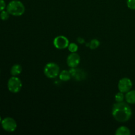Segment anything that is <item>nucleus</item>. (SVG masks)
<instances>
[{
  "label": "nucleus",
  "mask_w": 135,
  "mask_h": 135,
  "mask_svg": "<svg viewBox=\"0 0 135 135\" xmlns=\"http://www.w3.org/2000/svg\"><path fill=\"white\" fill-rule=\"evenodd\" d=\"M133 87V83L131 80L127 77H124L120 79L118 83L119 91L123 93H127L131 90Z\"/></svg>",
  "instance_id": "423d86ee"
},
{
  "label": "nucleus",
  "mask_w": 135,
  "mask_h": 135,
  "mask_svg": "<svg viewBox=\"0 0 135 135\" xmlns=\"http://www.w3.org/2000/svg\"><path fill=\"white\" fill-rule=\"evenodd\" d=\"M54 45L58 50H63L68 47L69 41L68 38L64 36H58L54 38Z\"/></svg>",
  "instance_id": "0eeeda50"
},
{
  "label": "nucleus",
  "mask_w": 135,
  "mask_h": 135,
  "mask_svg": "<svg viewBox=\"0 0 135 135\" xmlns=\"http://www.w3.org/2000/svg\"><path fill=\"white\" fill-rule=\"evenodd\" d=\"M112 113L116 121L125 123L129 121L131 117L133 112L130 105L127 102H116L112 107Z\"/></svg>",
  "instance_id": "f257e3e1"
},
{
  "label": "nucleus",
  "mask_w": 135,
  "mask_h": 135,
  "mask_svg": "<svg viewBox=\"0 0 135 135\" xmlns=\"http://www.w3.org/2000/svg\"><path fill=\"white\" fill-rule=\"evenodd\" d=\"M78 49H79V47H78L77 44L75 43L69 44L68 46V50L71 53H76Z\"/></svg>",
  "instance_id": "dca6fc26"
},
{
  "label": "nucleus",
  "mask_w": 135,
  "mask_h": 135,
  "mask_svg": "<svg viewBox=\"0 0 135 135\" xmlns=\"http://www.w3.org/2000/svg\"><path fill=\"white\" fill-rule=\"evenodd\" d=\"M59 79L62 81H68L71 79V75L69 71H67V70H63L61 72L59 73Z\"/></svg>",
  "instance_id": "9b49d317"
},
{
  "label": "nucleus",
  "mask_w": 135,
  "mask_h": 135,
  "mask_svg": "<svg viewBox=\"0 0 135 135\" xmlns=\"http://www.w3.org/2000/svg\"><path fill=\"white\" fill-rule=\"evenodd\" d=\"M127 5L131 10H135V0H127Z\"/></svg>",
  "instance_id": "a211bd4d"
},
{
  "label": "nucleus",
  "mask_w": 135,
  "mask_h": 135,
  "mask_svg": "<svg viewBox=\"0 0 135 135\" xmlns=\"http://www.w3.org/2000/svg\"><path fill=\"white\" fill-rule=\"evenodd\" d=\"M7 7L6 3L4 0H0V12L5 10V8Z\"/></svg>",
  "instance_id": "6ab92c4d"
},
{
  "label": "nucleus",
  "mask_w": 135,
  "mask_h": 135,
  "mask_svg": "<svg viewBox=\"0 0 135 135\" xmlns=\"http://www.w3.org/2000/svg\"><path fill=\"white\" fill-rule=\"evenodd\" d=\"M71 73V76L75 77L76 80H81L83 79V71H81L80 69H76L75 68H71V69L69 71Z\"/></svg>",
  "instance_id": "9d476101"
},
{
  "label": "nucleus",
  "mask_w": 135,
  "mask_h": 135,
  "mask_svg": "<svg viewBox=\"0 0 135 135\" xmlns=\"http://www.w3.org/2000/svg\"><path fill=\"white\" fill-rule=\"evenodd\" d=\"M7 11L11 15L19 17L22 15L25 12V7L21 1L18 0H13L7 5Z\"/></svg>",
  "instance_id": "f03ea898"
},
{
  "label": "nucleus",
  "mask_w": 135,
  "mask_h": 135,
  "mask_svg": "<svg viewBox=\"0 0 135 135\" xmlns=\"http://www.w3.org/2000/svg\"><path fill=\"white\" fill-rule=\"evenodd\" d=\"M116 135H130L131 131L128 127L125 126L119 127L118 129L116 130Z\"/></svg>",
  "instance_id": "f8f14e48"
},
{
  "label": "nucleus",
  "mask_w": 135,
  "mask_h": 135,
  "mask_svg": "<svg viewBox=\"0 0 135 135\" xmlns=\"http://www.w3.org/2000/svg\"><path fill=\"white\" fill-rule=\"evenodd\" d=\"M9 15H10V14H9L7 11L3 10L0 13V18L2 21H7L9 18Z\"/></svg>",
  "instance_id": "f3484780"
},
{
  "label": "nucleus",
  "mask_w": 135,
  "mask_h": 135,
  "mask_svg": "<svg viewBox=\"0 0 135 135\" xmlns=\"http://www.w3.org/2000/svg\"><path fill=\"white\" fill-rule=\"evenodd\" d=\"M2 128L7 132H14L17 127V122L14 119L11 117H5L2 120L1 123Z\"/></svg>",
  "instance_id": "39448f33"
},
{
  "label": "nucleus",
  "mask_w": 135,
  "mask_h": 135,
  "mask_svg": "<svg viewBox=\"0 0 135 135\" xmlns=\"http://www.w3.org/2000/svg\"><path fill=\"white\" fill-rule=\"evenodd\" d=\"M125 98V95H124V93L121 92H119L115 96V100L116 102H122L124 101Z\"/></svg>",
  "instance_id": "2eb2a0df"
},
{
  "label": "nucleus",
  "mask_w": 135,
  "mask_h": 135,
  "mask_svg": "<svg viewBox=\"0 0 135 135\" xmlns=\"http://www.w3.org/2000/svg\"><path fill=\"white\" fill-rule=\"evenodd\" d=\"M78 42H79V43H80V44H83V42H84V39L79 38H78Z\"/></svg>",
  "instance_id": "aec40b11"
},
{
  "label": "nucleus",
  "mask_w": 135,
  "mask_h": 135,
  "mask_svg": "<svg viewBox=\"0 0 135 135\" xmlns=\"http://www.w3.org/2000/svg\"><path fill=\"white\" fill-rule=\"evenodd\" d=\"M1 121H2V119H1V117H0V123H1Z\"/></svg>",
  "instance_id": "412c9836"
},
{
  "label": "nucleus",
  "mask_w": 135,
  "mask_h": 135,
  "mask_svg": "<svg viewBox=\"0 0 135 135\" xmlns=\"http://www.w3.org/2000/svg\"><path fill=\"white\" fill-rule=\"evenodd\" d=\"M125 98L129 104H135V90H131L127 92Z\"/></svg>",
  "instance_id": "1a4fd4ad"
},
{
  "label": "nucleus",
  "mask_w": 135,
  "mask_h": 135,
  "mask_svg": "<svg viewBox=\"0 0 135 135\" xmlns=\"http://www.w3.org/2000/svg\"><path fill=\"white\" fill-rule=\"evenodd\" d=\"M44 75L49 79H55L59 76L60 69L59 65L55 63H49L46 65L44 69Z\"/></svg>",
  "instance_id": "7ed1b4c3"
},
{
  "label": "nucleus",
  "mask_w": 135,
  "mask_h": 135,
  "mask_svg": "<svg viewBox=\"0 0 135 135\" xmlns=\"http://www.w3.org/2000/svg\"><path fill=\"white\" fill-rule=\"evenodd\" d=\"M22 84L21 79L17 76H13L9 79L7 83V88L12 93H18L22 88Z\"/></svg>",
  "instance_id": "20e7f679"
},
{
  "label": "nucleus",
  "mask_w": 135,
  "mask_h": 135,
  "mask_svg": "<svg viewBox=\"0 0 135 135\" xmlns=\"http://www.w3.org/2000/svg\"><path fill=\"white\" fill-rule=\"evenodd\" d=\"M100 42L98 39H92L88 44V46L91 50H95L100 46Z\"/></svg>",
  "instance_id": "4468645a"
},
{
  "label": "nucleus",
  "mask_w": 135,
  "mask_h": 135,
  "mask_svg": "<svg viewBox=\"0 0 135 135\" xmlns=\"http://www.w3.org/2000/svg\"><path fill=\"white\" fill-rule=\"evenodd\" d=\"M22 67L18 64H15L11 69V74L12 76H17L22 72Z\"/></svg>",
  "instance_id": "ddd939ff"
},
{
  "label": "nucleus",
  "mask_w": 135,
  "mask_h": 135,
  "mask_svg": "<svg viewBox=\"0 0 135 135\" xmlns=\"http://www.w3.org/2000/svg\"><path fill=\"white\" fill-rule=\"evenodd\" d=\"M80 62V57L76 53H71L67 57V63L71 68H76Z\"/></svg>",
  "instance_id": "6e6552de"
}]
</instances>
